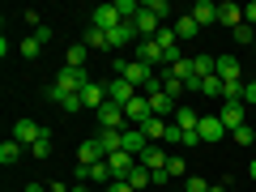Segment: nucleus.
<instances>
[{
    "instance_id": "nucleus-1",
    "label": "nucleus",
    "mask_w": 256,
    "mask_h": 192,
    "mask_svg": "<svg viewBox=\"0 0 256 192\" xmlns=\"http://www.w3.org/2000/svg\"><path fill=\"white\" fill-rule=\"evenodd\" d=\"M86 86H90V73H86V68H60L56 82L47 86V98H52V102H64V98H73V94H82Z\"/></svg>"
},
{
    "instance_id": "nucleus-2",
    "label": "nucleus",
    "mask_w": 256,
    "mask_h": 192,
    "mask_svg": "<svg viewBox=\"0 0 256 192\" xmlns=\"http://www.w3.org/2000/svg\"><path fill=\"white\" fill-rule=\"evenodd\" d=\"M116 77H124L128 86H137L141 94H146L150 86L158 82V73L150 68V64H141V60H116Z\"/></svg>"
},
{
    "instance_id": "nucleus-3",
    "label": "nucleus",
    "mask_w": 256,
    "mask_h": 192,
    "mask_svg": "<svg viewBox=\"0 0 256 192\" xmlns=\"http://www.w3.org/2000/svg\"><path fill=\"white\" fill-rule=\"evenodd\" d=\"M94 120H98V128H116V132H120V128H128V116H124V107H120V102H102V107L98 111H94Z\"/></svg>"
},
{
    "instance_id": "nucleus-4",
    "label": "nucleus",
    "mask_w": 256,
    "mask_h": 192,
    "mask_svg": "<svg viewBox=\"0 0 256 192\" xmlns=\"http://www.w3.org/2000/svg\"><path fill=\"white\" fill-rule=\"evenodd\" d=\"M90 26H94V30H102V34H111L116 26H124V18L116 13V0H111V4H98V9L90 13Z\"/></svg>"
},
{
    "instance_id": "nucleus-5",
    "label": "nucleus",
    "mask_w": 256,
    "mask_h": 192,
    "mask_svg": "<svg viewBox=\"0 0 256 192\" xmlns=\"http://www.w3.org/2000/svg\"><path fill=\"white\" fill-rule=\"evenodd\" d=\"M107 162H111V175H116V180H128V175L141 166V158H137V154H128V150H120V154H111Z\"/></svg>"
},
{
    "instance_id": "nucleus-6",
    "label": "nucleus",
    "mask_w": 256,
    "mask_h": 192,
    "mask_svg": "<svg viewBox=\"0 0 256 192\" xmlns=\"http://www.w3.org/2000/svg\"><path fill=\"white\" fill-rule=\"evenodd\" d=\"M124 116H128V124H132V128H141L150 116H154V107H150V98H146V94H137V98H132V102L124 107Z\"/></svg>"
},
{
    "instance_id": "nucleus-7",
    "label": "nucleus",
    "mask_w": 256,
    "mask_h": 192,
    "mask_svg": "<svg viewBox=\"0 0 256 192\" xmlns=\"http://www.w3.org/2000/svg\"><path fill=\"white\" fill-rule=\"evenodd\" d=\"M196 132H201V141H205V146H214V141H222V137H226V124H222L218 116H201Z\"/></svg>"
},
{
    "instance_id": "nucleus-8",
    "label": "nucleus",
    "mask_w": 256,
    "mask_h": 192,
    "mask_svg": "<svg viewBox=\"0 0 256 192\" xmlns=\"http://www.w3.org/2000/svg\"><path fill=\"white\" fill-rule=\"evenodd\" d=\"M137 94H141V90H137V86H128L124 77H116V82H107V98H111V102H120V107H128V102L137 98Z\"/></svg>"
},
{
    "instance_id": "nucleus-9",
    "label": "nucleus",
    "mask_w": 256,
    "mask_h": 192,
    "mask_svg": "<svg viewBox=\"0 0 256 192\" xmlns=\"http://www.w3.org/2000/svg\"><path fill=\"white\" fill-rule=\"evenodd\" d=\"M43 132H47V128H38L34 120H18V124H13V141H22V146H26V150L34 146V141L43 137Z\"/></svg>"
},
{
    "instance_id": "nucleus-10",
    "label": "nucleus",
    "mask_w": 256,
    "mask_h": 192,
    "mask_svg": "<svg viewBox=\"0 0 256 192\" xmlns=\"http://www.w3.org/2000/svg\"><path fill=\"white\" fill-rule=\"evenodd\" d=\"M244 116H248V107H244V102H222V111H218V120L226 124V132L244 128Z\"/></svg>"
},
{
    "instance_id": "nucleus-11",
    "label": "nucleus",
    "mask_w": 256,
    "mask_h": 192,
    "mask_svg": "<svg viewBox=\"0 0 256 192\" xmlns=\"http://www.w3.org/2000/svg\"><path fill=\"white\" fill-rule=\"evenodd\" d=\"M102 102H107V82H90V86L82 90V107H86V111H98Z\"/></svg>"
},
{
    "instance_id": "nucleus-12",
    "label": "nucleus",
    "mask_w": 256,
    "mask_h": 192,
    "mask_svg": "<svg viewBox=\"0 0 256 192\" xmlns=\"http://www.w3.org/2000/svg\"><path fill=\"white\" fill-rule=\"evenodd\" d=\"M94 141H98V146H102V154H120V150H124V128H120V132H116V128H98V137H94Z\"/></svg>"
},
{
    "instance_id": "nucleus-13",
    "label": "nucleus",
    "mask_w": 256,
    "mask_h": 192,
    "mask_svg": "<svg viewBox=\"0 0 256 192\" xmlns=\"http://www.w3.org/2000/svg\"><path fill=\"white\" fill-rule=\"evenodd\" d=\"M102 158H107V154H102V146H98L94 137L77 146V166H94V162H102Z\"/></svg>"
},
{
    "instance_id": "nucleus-14",
    "label": "nucleus",
    "mask_w": 256,
    "mask_h": 192,
    "mask_svg": "<svg viewBox=\"0 0 256 192\" xmlns=\"http://www.w3.org/2000/svg\"><path fill=\"white\" fill-rule=\"evenodd\" d=\"M188 13H192V22H196V26H201V30L218 22V4H210V0H196V4H192Z\"/></svg>"
},
{
    "instance_id": "nucleus-15",
    "label": "nucleus",
    "mask_w": 256,
    "mask_h": 192,
    "mask_svg": "<svg viewBox=\"0 0 256 192\" xmlns=\"http://www.w3.org/2000/svg\"><path fill=\"white\" fill-rule=\"evenodd\" d=\"M132 38H141V34H137V22H124V26H116V30L107 34V43H111V52H116V47H128Z\"/></svg>"
},
{
    "instance_id": "nucleus-16",
    "label": "nucleus",
    "mask_w": 256,
    "mask_h": 192,
    "mask_svg": "<svg viewBox=\"0 0 256 192\" xmlns=\"http://www.w3.org/2000/svg\"><path fill=\"white\" fill-rule=\"evenodd\" d=\"M132 60H141V64H150V68H154V64H162V47H158L154 38H141V43H137V56H132Z\"/></svg>"
},
{
    "instance_id": "nucleus-17",
    "label": "nucleus",
    "mask_w": 256,
    "mask_h": 192,
    "mask_svg": "<svg viewBox=\"0 0 256 192\" xmlns=\"http://www.w3.org/2000/svg\"><path fill=\"white\" fill-rule=\"evenodd\" d=\"M146 98H150V107H154V116H162V120L180 111V102H175V98H171L166 90H158V94H146Z\"/></svg>"
},
{
    "instance_id": "nucleus-18",
    "label": "nucleus",
    "mask_w": 256,
    "mask_h": 192,
    "mask_svg": "<svg viewBox=\"0 0 256 192\" xmlns=\"http://www.w3.org/2000/svg\"><path fill=\"white\" fill-rule=\"evenodd\" d=\"M214 73H218L222 82H239V77H244V64H239L235 56H218V68H214Z\"/></svg>"
},
{
    "instance_id": "nucleus-19",
    "label": "nucleus",
    "mask_w": 256,
    "mask_h": 192,
    "mask_svg": "<svg viewBox=\"0 0 256 192\" xmlns=\"http://www.w3.org/2000/svg\"><path fill=\"white\" fill-rule=\"evenodd\" d=\"M124 150H128V154H146V150H150V141H146V132H141V128H132V124H128L124 128Z\"/></svg>"
},
{
    "instance_id": "nucleus-20",
    "label": "nucleus",
    "mask_w": 256,
    "mask_h": 192,
    "mask_svg": "<svg viewBox=\"0 0 256 192\" xmlns=\"http://www.w3.org/2000/svg\"><path fill=\"white\" fill-rule=\"evenodd\" d=\"M218 26H230V30H239L244 26V9H239V4H218Z\"/></svg>"
},
{
    "instance_id": "nucleus-21",
    "label": "nucleus",
    "mask_w": 256,
    "mask_h": 192,
    "mask_svg": "<svg viewBox=\"0 0 256 192\" xmlns=\"http://www.w3.org/2000/svg\"><path fill=\"white\" fill-rule=\"evenodd\" d=\"M166 128H171V120H162V116H150L146 124H141V132H146V141H162V137H166Z\"/></svg>"
},
{
    "instance_id": "nucleus-22",
    "label": "nucleus",
    "mask_w": 256,
    "mask_h": 192,
    "mask_svg": "<svg viewBox=\"0 0 256 192\" xmlns=\"http://www.w3.org/2000/svg\"><path fill=\"white\" fill-rule=\"evenodd\" d=\"M166 150H158V146H150L146 154H141V166H150V171H166Z\"/></svg>"
},
{
    "instance_id": "nucleus-23",
    "label": "nucleus",
    "mask_w": 256,
    "mask_h": 192,
    "mask_svg": "<svg viewBox=\"0 0 256 192\" xmlns=\"http://www.w3.org/2000/svg\"><path fill=\"white\" fill-rule=\"evenodd\" d=\"M171 124H180L184 132H196V124H201V111H192V107H180L175 111V120Z\"/></svg>"
},
{
    "instance_id": "nucleus-24",
    "label": "nucleus",
    "mask_w": 256,
    "mask_h": 192,
    "mask_svg": "<svg viewBox=\"0 0 256 192\" xmlns=\"http://www.w3.org/2000/svg\"><path fill=\"white\" fill-rule=\"evenodd\" d=\"M175 38H196V30H201V26H196V22H192V13H180V18H175Z\"/></svg>"
},
{
    "instance_id": "nucleus-25",
    "label": "nucleus",
    "mask_w": 256,
    "mask_h": 192,
    "mask_svg": "<svg viewBox=\"0 0 256 192\" xmlns=\"http://www.w3.org/2000/svg\"><path fill=\"white\" fill-rule=\"evenodd\" d=\"M214 68H218V56H192V73L196 77H214Z\"/></svg>"
},
{
    "instance_id": "nucleus-26",
    "label": "nucleus",
    "mask_w": 256,
    "mask_h": 192,
    "mask_svg": "<svg viewBox=\"0 0 256 192\" xmlns=\"http://www.w3.org/2000/svg\"><path fill=\"white\" fill-rule=\"evenodd\" d=\"M86 52H90L86 43H73L68 52H64V68H86Z\"/></svg>"
},
{
    "instance_id": "nucleus-27",
    "label": "nucleus",
    "mask_w": 256,
    "mask_h": 192,
    "mask_svg": "<svg viewBox=\"0 0 256 192\" xmlns=\"http://www.w3.org/2000/svg\"><path fill=\"white\" fill-rule=\"evenodd\" d=\"M22 150H26V146H22V141H4V146H0V166H13V162H18V158H22Z\"/></svg>"
},
{
    "instance_id": "nucleus-28",
    "label": "nucleus",
    "mask_w": 256,
    "mask_h": 192,
    "mask_svg": "<svg viewBox=\"0 0 256 192\" xmlns=\"http://www.w3.org/2000/svg\"><path fill=\"white\" fill-rule=\"evenodd\" d=\"M222 86H226V82H222L218 73H214V77H201V94H205V98H222Z\"/></svg>"
},
{
    "instance_id": "nucleus-29",
    "label": "nucleus",
    "mask_w": 256,
    "mask_h": 192,
    "mask_svg": "<svg viewBox=\"0 0 256 192\" xmlns=\"http://www.w3.org/2000/svg\"><path fill=\"white\" fill-rule=\"evenodd\" d=\"M166 175H171V180H188V162H184L180 154H171L166 158Z\"/></svg>"
},
{
    "instance_id": "nucleus-30",
    "label": "nucleus",
    "mask_w": 256,
    "mask_h": 192,
    "mask_svg": "<svg viewBox=\"0 0 256 192\" xmlns=\"http://www.w3.org/2000/svg\"><path fill=\"white\" fill-rule=\"evenodd\" d=\"M86 47H102V52H111V43H107V34L102 30H94V26H86V38H82Z\"/></svg>"
},
{
    "instance_id": "nucleus-31",
    "label": "nucleus",
    "mask_w": 256,
    "mask_h": 192,
    "mask_svg": "<svg viewBox=\"0 0 256 192\" xmlns=\"http://www.w3.org/2000/svg\"><path fill=\"white\" fill-rule=\"evenodd\" d=\"M30 154H34V158H47V154H52V132H43V137L30 146Z\"/></svg>"
},
{
    "instance_id": "nucleus-32",
    "label": "nucleus",
    "mask_w": 256,
    "mask_h": 192,
    "mask_svg": "<svg viewBox=\"0 0 256 192\" xmlns=\"http://www.w3.org/2000/svg\"><path fill=\"white\" fill-rule=\"evenodd\" d=\"M146 9L154 13L158 22H166V13H171V4H166V0H146Z\"/></svg>"
},
{
    "instance_id": "nucleus-33",
    "label": "nucleus",
    "mask_w": 256,
    "mask_h": 192,
    "mask_svg": "<svg viewBox=\"0 0 256 192\" xmlns=\"http://www.w3.org/2000/svg\"><path fill=\"white\" fill-rule=\"evenodd\" d=\"M38 47H43V43H38V38L30 34V38H22V47H18V52L26 56V60H34V56H38Z\"/></svg>"
},
{
    "instance_id": "nucleus-34",
    "label": "nucleus",
    "mask_w": 256,
    "mask_h": 192,
    "mask_svg": "<svg viewBox=\"0 0 256 192\" xmlns=\"http://www.w3.org/2000/svg\"><path fill=\"white\" fill-rule=\"evenodd\" d=\"M180 188H184V192H210V180H196V175H188Z\"/></svg>"
},
{
    "instance_id": "nucleus-35",
    "label": "nucleus",
    "mask_w": 256,
    "mask_h": 192,
    "mask_svg": "<svg viewBox=\"0 0 256 192\" xmlns=\"http://www.w3.org/2000/svg\"><path fill=\"white\" fill-rule=\"evenodd\" d=\"M230 137H235V141H239V146H252V141H256V132H252V128H248V124H244V128H235V132H230Z\"/></svg>"
},
{
    "instance_id": "nucleus-36",
    "label": "nucleus",
    "mask_w": 256,
    "mask_h": 192,
    "mask_svg": "<svg viewBox=\"0 0 256 192\" xmlns=\"http://www.w3.org/2000/svg\"><path fill=\"white\" fill-rule=\"evenodd\" d=\"M162 141H166V146H184V128H180V124H171V128H166V137H162Z\"/></svg>"
},
{
    "instance_id": "nucleus-37",
    "label": "nucleus",
    "mask_w": 256,
    "mask_h": 192,
    "mask_svg": "<svg viewBox=\"0 0 256 192\" xmlns=\"http://www.w3.org/2000/svg\"><path fill=\"white\" fill-rule=\"evenodd\" d=\"M235 38H239V43H248V47H252V43H256V30H252V26H248V22H244V26H239V30H235Z\"/></svg>"
},
{
    "instance_id": "nucleus-38",
    "label": "nucleus",
    "mask_w": 256,
    "mask_h": 192,
    "mask_svg": "<svg viewBox=\"0 0 256 192\" xmlns=\"http://www.w3.org/2000/svg\"><path fill=\"white\" fill-rule=\"evenodd\" d=\"M60 107H64V111H68V116H77V111H86V107H82V94H73V98H64V102H60Z\"/></svg>"
},
{
    "instance_id": "nucleus-39",
    "label": "nucleus",
    "mask_w": 256,
    "mask_h": 192,
    "mask_svg": "<svg viewBox=\"0 0 256 192\" xmlns=\"http://www.w3.org/2000/svg\"><path fill=\"white\" fill-rule=\"evenodd\" d=\"M107 192H137V188H132L128 180H116V184H107Z\"/></svg>"
},
{
    "instance_id": "nucleus-40",
    "label": "nucleus",
    "mask_w": 256,
    "mask_h": 192,
    "mask_svg": "<svg viewBox=\"0 0 256 192\" xmlns=\"http://www.w3.org/2000/svg\"><path fill=\"white\" fill-rule=\"evenodd\" d=\"M22 18H26V26H30V34H34V30H38V13H34V9H26V13H22Z\"/></svg>"
},
{
    "instance_id": "nucleus-41",
    "label": "nucleus",
    "mask_w": 256,
    "mask_h": 192,
    "mask_svg": "<svg viewBox=\"0 0 256 192\" xmlns=\"http://www.w3.org/2000/svg\"><path fill=\"white\" fill-rule=\"evenodd\" d=\"M244 22H248V26H252V30H256V0H252V4H248V9H244Z\"/></svg>"
},
{
    "instance_id": "nucleus-42",
    "label": "nucleus",
    "mask_w": 256,
    "mask_h": 192,
    "mask_svg": "<svg viewBox=\"0 0 256 192\" xmlns=\"http://www.w3.org/2000/svg\"><path fill=\"white\" fill-rule=\"evenodd\" d=\"M68 192H90V184H73V188H68Z\"/></svg>"
},
{
    "instance_id": "nucleus-43",
    "label": "nucleus",
    "mask_w": 256,
    "mask_h": 192,
    "mask_svg": "<svg viewBox=\"0 0 256 192\" xmlns=\"http://www.w3.org/2000/svg\"><path fill=\"white\" fill-rule=\"evenodd\" d=\"M26 192H43V184H26Z\"/></svg>"
},
{
    "instance_id": "nucleus-44",
    "label": "nucleus",
    "mask_w": 256,
    "mask_h": 192,
    "mask_svg": "<svg viewBox=\"0 0 256 192\" xmlns=\"http://www.w3.org/2000/svg\"><path fill=\"white\" fill-rule=\"evenodd\" d=\"M248 175H252V180H256V158H252V166H248Z\"/></svg>"
},
{
    "instance_id": "nucleus-45",
    "label": "nucleus",
    "mask_w": 256,
    "mask_h": 192,
    "mask_svg": "<svg viewBox=\"0 0 256 192\" xmlns=\"http://www.w3.org/2000/svg\"><path fill=\"white\" fill-rule=\"evenodd\" d=\"M252 86H256V68H252Z\"/></svg>"
},
{
    "instance_id": "nucleus-46",
    "label": "nucleus",
    "mask_w": 256,
    "mask_h": 192,
    "mask_svg": "<svg viewBox=\"0 0 256 192\" xmlns=\"http://www.w3.org/2000/svg\"><path fill=\"white\" fill-rule=\"evenodd\" d=\"M171 192H184V188H171Z\"/></svg>"
},
{
    "instance_id": "nucleus-47",
    "label": "nucleus",
    "mask_w": 256,
    "mask_h": 192,
    "mask_svg": "<svg viewBox=\"0 0 256 192\" xmlns=\"http://www.w3.org/2000/svg\"><path fill=\"white\" fill-rule=\"evenodd\" d=\"M252 47H256V43H252Z\"/></svg>"
}]
</instances>
